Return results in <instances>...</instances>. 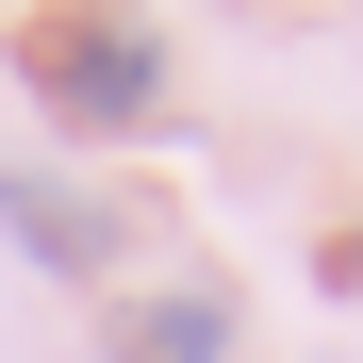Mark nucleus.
<instances>
[{
  "label": "nucleus",
  "instance_id": "3",
  "mask_svg": "<svg viewBox=\"0 0 363 363\" xmlns=\"http://www.w3.org/2000/svg\"><path fill=\"white\" fill-rule=\"evenodd\" d=\"M116 363H231V297L182 281V297H116Z\"/></svg>",
  "mask_w": 363,
  "mask_h": 363
},
{
  "label": "nucleus",
  "instance_id": "2",
  "mask_svg": "<svg viewBox=\"0 0 363 363\" xmlns=\"http://www.w3.org/2000/svg\"><path fill=\"white\" fill-rule=\"evenodd\" d=\"M0 231H17V248H33L50 281H99L116 248H133V231H116L99 199H67V182H33V165H0Z\"/></svg>",
  "mask_w": 363,
  "mask_h": 363
},
{
  "label": "nucleus",
  "instance_id": "1",
  "mask_svg": "<svg viewBox=\"0 0 363 363\" xmlns=\"http://www.w3.org/2000/svg\"><path fill=\"white\" fill-rule=\"evenodd\" d=\"M17 83L67 133H165V33L133 0H50V17H17Z\"/></svg>",
  "mask_w": 363,
  "mask_h": 363
},
{
  "label": "nucleus",
  "instance_id": "4",
  "mask_svg": "<svg viewBox=\"0 0 363 363\" xmlns=\"http://www.w3.org/2000/svg\"><path fill=\"white\" fill-rule=\"evenodd\" d=\"M330 281H363V231H347V248H330Z\"/></svg>",
  "mask_w": 363,
  "mask_h": 363
}]
</instances>
